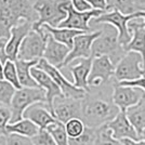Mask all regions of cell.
<instances>
[{
	"mask_svg": "<svg viewBox=\"0 0 145 145\" xmlns=\"http://www.w3.org/2000/svg\"><path fill=\"white\" fill-rule=\"evenodd\" d=\"M119 113L120 110L113 102L112 94L108 95L104 91L92 93L90 90L81 101V120L87 127L99 129L107 125Z\"/></svg>",
	"mask_w": 145,
	"mask_h": 145,
	"instance_id": "6da1fadb",
	"label": "cell"
},
{
	"mask_svg": "<svg viewBox=\"0 0 145 145\" xmlns=\"http://www.w3.org/2000/svg\"><path fill=\"white\" fill-rule=\"evenodd\" d=\"M105 28L101 30V35L94 40L92 44V57H99L103 55H107L116 65V59L119 62L123 55H121L123 51L118 39V30L112 25L105 24ZM126 53V52H125Z\"/></svg>",
	"mask_w": 145,
	"mask_h": 145,
	"instance_id": "7a4b0ae2",
	"label": "cell"
},
{
	"mask_svg": "<svg viewBox=\"0 0 145 145\" xmlns=\"http://www.w3.org/2000/svg\"><path fill=\"white\" fill-rule=\"evenodd\" d=\"M62 0H37L34 9L38 13V22L34 24L33 29L38 30L43 25L57 28L59 25L67 18L66 11L62 8Z\"/></svg>",
	"mask_w": 145,
	"mask_h": 145,
	"instance_id": "3957f363",
	"label": "cell"
},
{
	"mask_svg": "<svg viewBox=\"0 0 145 145\" xmlns=\"http://www.w3.org/2000/svg\"><path fill=\"white\" fill-rule=\"evenodd\" d=\"M39 102H47L46 92L41 88H22L16 90L10 105L12 114L10 123L22 120L25 110L33 104Z\"/></svg>",
	"mask_w": 145,
	"mask_h": 145,
	"instance_id": "277c9868",
	"label": "cell"
},
{
	"mask_svg": "<svg viewBox=\"0 0 145 145\" xmlns=\"http://www.w3.org/2000/svg\"><path fill=\"white\" fill-rule=\"evenodd\" d=\"M144 60L138 52H126L116 64L114 77L117 82L133 81L145 75Z\"/></svg>",
	"mask_w": 145,
	"mask_h": 145,
	"instance_id": "5b68a950",
	"label": "cell"
},
{
	"mask_svg": "<svg viewBox=\"0 0 145 145\" xmlns=\"http://www.w3.org/2000/svg\"><path fill=\"white\" fill-rule=\"evenodd\" d=\"M140 16H142V12H137L131 15H123L118 11H105L100 16L93 18L92 22L94 24H107L115 27L119 34V43L123 48L132 39V34L129 29V22Z\"/></svg>",
	"mask_w": 145,
	"mask_h": 145,
	"instance_id": "8992f818",
	"label": "cell"
},
{
	"mask_svg": "<svg viewBox=\"0 0 145 145\" xmlns=\"http://www.w3.org/2000/svg\"><path fill=\"white\" fill-rule=\"evenodd\" d=\"M62 8L66 11L67 18L59 25V28H69V29L81 30L84 33H92L89 23L93 18L100 16L105 11L101 10H90L86 12L77 11L69 0H62Z\"/></svg>",
	"mask_w": 145,
	"mask_h": 145,
	"instance_id": "52a82bcc",
	"label": "cell"
},
{
	"mask_svg": "<svg viewBox=\"0 0 145 145\" xmlns=\"http://www.w3.org/2000/svg\"><path fill=\"white\" fill-rule=\"evenodd\" d=\"M46 46H47V33L42 28L38 30L33 29L25 37L20 47L18 60L39 62L43 57Z\"/></svg>",
	"mask_w": 145,
	"mask_h": 145,
	"instance_id": "ba28073f",
	"label": "cell"
},
{
	"mask_svg": "<svg viewBox=\"0 0 145 145\" xmlns=\"http://www.w3.org/2000/svg\"><path fill=\"white\" fill-rule=\"evenodd\" d=\"M0 15L15 20L16 22H38V13L30 0H0Z\"/></svg>",
	"mask_w": 145,
	"mask_h": 145,
	"instance_id": "9c48e42d",
	"label": "cell"
},
{
	"mask_svg": "<svg viewBox=\"0 0 145 145\" xmlns=\"http://www.w3.org/2000/svg\"><path fill=\"white\" fill-rule=\"evenodd\" d=\"M36 67L42 69L48 74L51 78L55 81V84L60 87L61 91L63 93V95L65 97H69V99H75V100H84L85 97L87 95L88 92H86L82 89H79L77 87H75L74 84L71 81H68L66 77L61 72V71L55 66H52L51 64H49L44 59L38 62Z\"/></svg>",
	"mask_w": 145,
	"mask_h": 145,
	"instance_id": "30bf717a",
	"label": "cell"
},
{
	"mask_svg": "<svg viewBox=\"0 0 145 145\" xmlns=\"http://www.w3.org/2000/svg\"><path fill=\"white\" fill-rule=\"evenodd\" d=\"M116 65L107 55L93 57L92 67L88 78V85L91 88H100L108 84L112 76L115 74Z\"/></svg>",
	"mask_w": 145,
	"mask_h": 145,
	"instance_id": "8fae6325",
	"label": "cell"
},
{
	"mask_svg": "<svg viewBox=\"0 0 145 145\" xmlns=\"http://www.w3.org/2000/svg\"><path fill=\"white\" fill-rule=\"evenodd\" d=\"M144 90L129 87V86H121L118 82L113 85V92L112 99L116 106L119 108L120 112L126 113L128 109L138 105L141 100L144 97Z\"/></svg>",
	"mask_w": 145,
	"mask_h": 145,
	"instance_id": "7c38bea8",
	"label": "cell"
},
{
	"mask_svg": "<svg viewBox=\"0 0 145 145\" xmlns=\"http://www.w3.org/2000/svg\"><path fill=\"white\" fill-rule=\"evenodd\" d=\"M81 101L65 97H56L52 105V114L63 125L75 118L81 119Z\"/></svg>",
	"mask_w": 145,
	"mask_h": 145,
	"instance_id": "4fadbf2b",
	"label": "cell"
},
{
	"mask_svg": "<svg viewBox=\"0 0 145 145\" xmlns=\"http://www.w3.org/2000/svg\"><path fill=\"white\" fill-rule=\"evenodd\" d=\"M101 30L99 31H92V33H85L75 37L72 48L67 55L66 60L63 63V66H67L71 64L72 61L78 60V59H89L92 57V44L94 40L101 35Z\"/></svg>",
	"mask_w": 145,
	"mask_h": 145,
	"instance_id": "5bb4252c",
	"label": "cell"
},
{
	"mask_svg": "<svg viewBox=\"0 0 145 145\" xmlns=\"http://www.w3.org/2000/svg\"><path fill=\"white\" fill-rule=\"evenodd\" d=\"M23 118L33 121L36 126L40 128V130H46L49 126L57 122L56 118L51 113V109L44 102L36 103L29 106L25 110Z\"/></svg>",
	"mask_w": 145,
	"mask_h": 145,
	"instance_id": "9a60e30c",
	"label": "cell"
},
{
	"mask_svg": "<svg viewBox=\"0 0 145 145\" xmlns=\"http://www.w3.org/2000/svg\"><path fill=\"white\" fill-rule=\"evenodd\" d=\"M144 20L142 16L135 18L129 22V29L132 34V39L126 47H123L125 52H138L143 56L145 69V26L143 25Z\"/></svg>",
	"mask_w": 145,
	"mask_h": 145,
	"instance_id": "2e32d148",
	"label": "cell"
},
{
	"mask_svg": "<svg viewBox=\"0 0 145 145\" xmlns=\"http://www.w3.org/2000/svg\"><path fill=\"white\" fill-rule=\"evenodd\" d=\"M31 76L36 80L38 86L46 92V99H47L46 103H47V105L49 106V108L51 109V113H52V105H53L54 99L64 97L60 87L55 84L54 80L51 78L44 71L36 66L31 68Z\"/></svg>",
	"mask_w": 145,
	"mask_h": 145,
	"instance_id": "e0dca14e",
	"label": "cell"
},
{
	"mask_svg": "<svg viewBox=\"0 0 145 145\" xmlns=\"http://www.w3.org/2000/svg\"><path fill=\"white\" fill-rule=\"evenodd\" d=\"M33 27H34V23H31L29 21H22L20 24L12 28L11 37L7 44V54L10 61L15 62L18 60L20 47L25 39V37L33 30Z\"/></svg>",
	"mask_w": 145,
	"mask_h": 145,
	"instance_id": "ac0fdd59",
	"label": "cell"
},
{
	"mask_svg": "<svg viewBox=\"0 0 145 145\" xmlns=\"http://www.w3.org/2000/svg\"><path fill=\"white\" fill-rule=\"evenodd\" d=\"M69 52H71V49L68 47L56 41L50 34L47 33V46H46L42 59H44L49 64L57 67L59 69L62 68L63 63L65 62Z\"/></svg>",
	"mask_w": 145,
	"mask_h": 145,
	"instance_id": "d6986e66",
	"label": "cell"
},
{
	"mask_svg": "<svg viewBox=\"0 0 145 145\" xmlns=\"http://www.w3.org/2000/svg\"><path fill=\"white\" fill-rule=\"evenodd\" d=\"M107 128L112 131V134L115 139L122 141L125 139H131L138 141V132L130 122L129 118L127 117V114L120 112L118 115L112 121H109L106 125Z\"/></svg>",
	"mask_w": 145,
	"mask_h": 145,
	"instance_id": "ffe728a7",
	"label": "cell"
},
{
	"mask_svg": "<svg viewBox=\"0 0 145 145\" xmlns=\"http://www.w3.org/2000/svg\"><path fill=\"white\" fill-rule=\"evenodd\" d=\"M93 57L89 59H81L77 65L69 67V71L72 72L74 78V86L79 89H82L86 92H90V87L88 85V78L92 67Z\"/></svg>",
	"mask_w": 145,
	"mask_h": 145,
	"instance_id": "44dd1931",
	"label": "cell"
},
{
	"mask_svg": "<svg viewBox=\"0 0 145 145\" xmlns=\"http://www.w3.org/2000/svg\"><path fill=\"white\" fill-rule=\"evenodd\" d=\"M126 114L137 130L139 140H145V95L138 105L128 109Z\"/></svg>",
	"mask_w": 145,
	"mask_h": 145,
	"instance_id": "7402d4cb",
	"label": "cell"
},
{
	"mask_svg": "<svg viewBox=\"0 0 145 145\" xmlns=\"http://www.w3.org/2000/svg\"><path fill=\"white\" fill-rule=\"evenodd\" d=\"M38 64L36 61H22L16 60L15 61V65L18 69V80L20 84L23 88H40L34 77L31 76V68L35 67Z\"/></svg>",
	"mask_w": 145,
	"mask_h": 145,
	"instance_id": "603a6c76",
	"label": "cell"
},
{
	"mask_svg": "<svg viewBox=\"0 0 145 145\" xmlns=\"http://www.w3.org/2000/svg\"><path fill=\"white\" fill-rule=\"evenodd\" d=\"M41 28L44 31H47L48 34H50L56 41L65 44L71 50H72V44H74L75 37H77L78 35H81V34H85L81 30L69 29V28H59V27L54 28V27H51L49 25H43V26H41Z\"/></svg>",
	"mask_w": 145,
	"mask_h": 145,
	"instance_id": "cb8c5ba5",
	"label": "cell"
},
{
	"mask_svg": "<svg viewBox=\"0 0 145 145\" xmlns=\"http://www.w3.org/2000/svg\"><path fill=\"white\" fill-rule=\"evenodd\" d=\"M40 131V128L36 126L33 121L28 120L23 118L22 120L14 122V123H10L8 126V133L9 134H18L22 137H26V138H35L37 134Z\"/></svg>",
	"mask_w": 145,
	"mask_h": 145,
	"instance_id": "d4e9b609",
	"label": "cell"
},
{
	"mask_svg": "<svg viewBox=\"0 0 145 145\" xmlns=\"http://www.w3.org/2000/svg\"><path fill=\"white\" fill-rule=\"evenodd\" d=\"M107 11H118L123 15L137 13L133 0H106Z\"/></svg>",
	"mask_w": 145,
	"mask_h": 145,
	"instance_id": "484cf974",
	"label": "cell"
},
{
	"mask_svg": "<svg viewBox=\"0 0 145 145\" xmlns=\"http://www.w3.org/2000/svg\"><path fill=\"white\" fill-rule=\"evenodd\" d=\"M46 130L53 137L57 145H69V138L65 130V125L61 123L60 121L49 126Z\"/></svg>",
	"mask_w": 145,
	"mask_h": 145,
	"instance_id": "4316f807",
	"label": "cell"
},
{
	"mask_svg": "<svg viewBox=\"0 0 145 145\" xmlns=\"http://www.w3.org/2000/svg\"><path fill=\"white\" fill-rule=\"evenodd\" d=\"M97 129L86 126L84 133L75 139H69V145H95Z\"/></svg>",
	"mask_w": 145,
	"mask_h": 145,
	"instance_id": "83f0119b",
	"label": "cell"
},
{
	"mask_svg": "<svg viewBox=\"0 0 145 145\" xmlns=\"http://www.w3.org/2000/svg\"><path fill=\"white\" fill-rule=\"evenodd\" d=\"M3 79L14 86L16 90H20L23 88L20 84V80H18V69H16L15 62H13V61H8L5 64V66H3Z\"/></svg>",
	"mask_w": 145,
	"mask_h": 145,
	"instance_id": "f1b7e54d",
	"label": "cell"
},
{
	"mask_svg": "<svg viewBox=\"0 0 145 145\" xmlns=\"http://www.w3.org/2000/svg\"><path fill=\"white\" fill-rule=\"evenodd\" d=\"M95 145H123V144H122L121 141L115 139L113 137L112 131L105 125V126H103V127L97 129Z\"/></svg>",
	"mask_w": 145,
	"mask_h": 145,
	"instance_id": "f546056e",
	"label": "cell"
},
{
	"mask_svg": "<svg viewBox=\"0 0 145 145\" xmlns=\"http://www.w3.org/2000/svg\"><path fill=\"white\" fill-rule=\"evenodd\" d=\"M15 92H16V89L14 86L8 82L5 79H0V103L1 104L10 107Z\"/></svg>",
	"mask_w": 145,
	"mask_h": 145,
	"instance_id": "4dcf8cb0",
	"label": "cell"
},
{
	"mask_svg": "<svg viewBox=\"0 0 145 145\" xmlns=\"http://www.w3.org/2000/svg\"><path fill=\"white\" fill-rule=\"evenodd\" d=\"M86 129L85 122L79 119V118H75L69 120L67 123H65V130L69 139H75L80 137Z\"/></svg>",
	"mask_w": 145,
	"mask_h": 145,
	"instance_id": "1f68e13d",
	"label": "cell"
},
{
	"mask_svg": "<svg viewBox=\"0 0 145 145\" xmlns=\"http://www.w3.org/2000/svg\"><path fill=\"white\" fill-rule=\"evenodd\" d=\"M11 109L8 106H0V135L7 137L8 133V126L11 122Z\"/></svg>",
	"mask_w": 145,
	"mask_h": 145,
	"instance_id": "d6a6232c",
	"label": "cell"
},
{
	"mask_svg": "<svg viewBox=\"0 0 145 145\" xmlns=\"http://www.w3.org/2000/svg\"><path fill=\"white\" fill-rule=\"evenodd\" d=\"M35 145H57L53 137L47 130H40L35 138H33Z\"/></svg>",
	"mask_w": 145,
	"mask_h": 145,
	"instance_id": "836d02e7",
	"label": "cell"
},
{
	"mask_svg": "<svg viewBox=\"0 0 145 145\" xmlns=\"http://www.w3.org/2000/svg\"><path fill=\"white\" fill-rule=\"evenodd\" d=\"M6 140V145H35L33 139L22 137V135H18V134H13V133L7 135Z\"/></svg>",
	"mask_w": 145,
	"mask_h": 145,
	"instance_id": "e575fe53",
	"label": "cell"
},
{
	"mask_svg": "<svg viewBox=\"0 0 145 145\" xmlns=\"http://www.w3.org/2000/svg\"><path fill=\"white\" fill-rule=\"evenodd\" d=\"M72 3L74 8L79 11V12H86V11H90V10H93L92 7L86 1V0H69Z\"/></svg>",
	"mask_w": 145,
	"mask_h": 145,
	"instance_id": "d590c367",
	"label": "cell"
},
{
	"mask_svg": "<svg viewBox=\"0 0 145 145\" xmlns=\"http://www.w3.org/2000/svg\"><path fill=\"white\" fill-rule=\"evenodd\" d=\"M9 39L6 38H0V60L2 61L3 64H6L9 60V56L7 54V44Z\"/></svg>",
	"mask_w": 145,
	"mask_h": 145,
	"instance_id": "8d00e7d4",
	"label": "cell"
},
{
	"mask_svg": "<svg viewBox=\"0 0 145 145\" xmlns=\"http://www.w3.org/2000/svg\"><path fill=\"white\" fill-rule=\"evenodd\" d=\"M94 10L107 11V3L106 0H86Z\"/></svg>",
	"mask_w": 145,
	"mask_h": 145,
	"instance_id": "74e56055",
	"label": "cell"
},
{
	"mask_svg": "<svg viewBox=\"0 0 145 145\" xmlns=\"http://www.w3.org/2000/svg\"><path fill=\"white\" fill-rule=\"evenodd\" d=\"M137 12H145V0H133Z\"/></svg>",
	"mask_w": 145,
	"mask_h": 145,
	"instance_id": "f35d334b",
	"label": "cell"
},
{
	"mask_svg": "<svg viewBox=\"0 0 145 145\" xmlns=\"http://www.w3.org/2000/svg\"><path fill=\"white\" fill-rule=\"evenodd\" d=\"M123 145H145V140H131V139H125L121 141Z\"/></svg>",
	"mask_w": 145,
	"mask_h": 145,
	"instance_id": "ab89813d",
	"label": "cell"
},
{
	"mask_svg": "<svg viewBox=\"0 0 145 145\" xmlns=\"http://www.w3.org/2000/svg\"><path fill=\"white\" fill-rule=\"evenodd\" d=\"M3 66H5V64L0 60V79H3Z\"/></svg>",
	"mask_w": 145,
	"mask_h": 145,
	"instance_id": "60d3db41",
	"label": "cell"
},
{
	"mask_svg": "<svg viewBox=\"0 0 145 145\" xmlns=\"http://www.w3.org/2000/svg\"><path fill=\"white\" fill-rule=\"evenodd\" d=\"M6 144H7L6 137H1L0 135V145H6Z\"/></svg>",
	"mask_w": 145,
	"mask_h": 145,
	"instance_id": "b9f144b4",
	"label": "cell"
},
{
	"mask_svg": "<svg viewBox=\"0 0 145 145\" xmlns=\"http://www.w3.org/2000/svg\"><path fill=\"white\" fill-rule=\"evenodd\" d=\"M142 18L144 20V22H143V25L145 26V12H142Z\"/></svg>",
	"mask_w": 145,
	"mask_h": 145,
	"instance_id": "7bdbcfd3",
	"label": "cell"
},
{
	"mask_svg": "<svg viewBox=\"0 0 145 145\" xmlns=\"http://www.w3.org/2000/svg\"><path fill=\"white\" fill-rule=\"evenodd\" d=\"M30 1H31V3H33V5H34V3H35V2H36L37 0H30Z\"/></svg>",
	"mask_w": 145,
	"mask_h": 145,
	"instance_id": "ee69618b",
	"label": "cell"
},
{
	"mask_svg": "<svg viewBox=\"0 0 145 145\" xmlns=\"http://www.w3.org/2000/svg\"><path fill=\"white\" fill-rule=\"evenodd\" d=\"M144 92H145V91H144Z\"/></svg>",
	"mask_w": 145,
	"mask_h": 145,
	"instance_id": "f6af8a7d",
	"label": "cell"
}]
</instances>
